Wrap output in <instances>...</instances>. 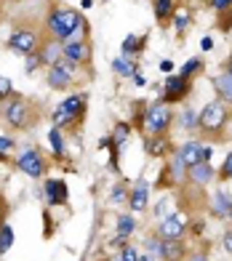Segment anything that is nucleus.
<instances>
[{
    "label": "nucleus",
    "instance_id": "32",
    "mask_svg": "<svg viewBox=\"0 0 232 261\" xmlns=\"http://www.w3.org/2000/svg\"><path fill=\"white\" fill-rule=\"evenodd\" d=\"M128 195H131L128 189H125L123 184H118V187L112 189V197L110 200H112V203H123V200H128Z\"/></svg>",
    "mask_w": 232,
    "mask_h": 261
},
{
    "label": "nucleus",
    "instance_id": "7",
    "mask_svg": "<svg viewBox=\"0 0 232 261\" xmlns=\"http://www.w3.org/2000/svg\"><path fill=\"white\" fill-rule=\"evenodd\" d=\"M16 165H19L21 173L30 176V179H40V176L45 173V168H48V163H45V158L40 155L38 149H24L16 158Z\"/></svg>",
    "mask_w": 232,
    "mask_h": 261
},
{
    "label": "nucleus",
    "instance_id": "9",
    "mask_svg": "<svg viewBox=\"0 0 232 261\" xmlns=\"http://www.w3.org/2000/svg\"><path fill=\"white\" fill-rule=\"evenodd\" d=\"M8 48L19 56H30V54L38 51V35L30 32V30H16L8 38Z\"/></svg>",
    "mask_w": 232,
    "mask_h": 261
},
{
    "label": "nucleus",
    "instance_id": "35",
    "mask_svg": "<svg viewBox=\"0 0 232 261\" xmlns=\"http://www.w3.org/2000/svg\"><path fill=\"white\" fill-rule=\"evenodd\" d=\"M222 179H232V152L224 158V165H222Z\"/></svg>",
    "mask_w": 232,
    "mask_h": 261
},
{
    "label": "nucleus",
    "instance_id": "3",
    "mask_svg": "<svg viewBox=\"0 0 232 261\" xmlns=\"http://www.w3.org/2000/svg\"><path fill=\"white\" fill-rule=\"evenodd\" d=\"M227 117H229V112L222 101H208L198 115V125L203 134H219L227 125Z\"/></svg>",
    "mask_w": 232,
    "mask_h": 261
},
{
    "label": "nucleus",
    "instance_id": "2",
    "mask_svg": "<svg viewBox=\"0 0 232 261\" xmlns=\"http://www.w3.org/2000/svg\"><path fill=\"white\" fill-rule=\"evenodd\" d=\"M173 123V112L166 101H158L152 104L142 117V125H144V134L147 136H166V130Z\"/></svg>",
    "mask_w": 232,
    "mask_h": 261
},
{
    "label": "nucleus",
    "instance_id": "31",
    "mask_svg": "<svg viewBox=\"0 0 232 261\" xmlns=\"http://www.w3.org/2000/svg\"><path fill=\"white\" fill-rule=\"evenodd\" d=\"M118 261H139L136 248H131V245H123V248H120V256H118Z\"/></svg>",
    "mask_w": 232,
    "mask_h": 261
},
{
    "label": "nucleus",
    "instance_id": "18",
    "mask_svg": "<svg viewBox=\"0 0 232 261\" xmlns=\"http://www.w3.org/2000/svg\"><path fill=\"white\" fill-rule=\"evenodd\" d=\"M229 208H232V197L224 192V189L214 192V197H211V211L216 213V216H219V219H227Z\"/></svg>",
    "mask_w": 232,
    "mask_h": 261
},
{
    "label": "nucleus",
    "instance_id": "46",
    "mask_svg": "<svg viewBox=\"0 0 232 261\" xmlns=\"http://www.w3.org/2000/svg\"><path fill=\"white\" fill-rule=\"evenodd\" d=\"M227 69H229V72H232V62H229V64H227Z\"/></svg>",
    "mask_w": 232,
    "mask_h": 261
},
{
    "label": "nucleus",
    "instance_id": "22",
    "mask_svg": "<svg viewBox=\"0 0 232 261\" xmlns=\"http://www.w3.org/2000/svg\"><path fill=\"white\" fill-rule=\"evenodd\" d=\"M144 43H147V38H136V35H125L123 38V56H131V54H139L144 48Z\"/></svg>",
    "mask_w": 232,
    "mask_h": 261
},
{
    "label": "nucleus",
    "instance_id": "39",
    "mask_svg": "<svg viewBox=\"0 0 232 261\" xmlns=\"http://www.w3.org/2000/svg\"><path fill=\"white\" fill-rule=\"evenodd\" d=\"M160 72H166V75L173 72V62H171V59H163V62H160Z\"/></svg>",
    "mask_w": 232,
    "mask_h": 261
},
{
    "label": "nucleus",
    "instance_id": "47",
    "mask_svg": "<svg viewBox=\"0 0 232 261\" xmlns=\"http://www.w3.org/2000/svg\"><path fill=\"white\" fill-rule=\"evenodd\" d=\"M104 261H107V258H104Z\"/></svg>",
    "mask_w": 232,
    "mask_h": 261
},
{
    "label": "nucleus",
    "instance_id": "8",
    "mask_svg": "<svg viewBox=\"0 0 232 261\" xmlns=\"http://www.w3.org/2000/svg\"><path fill=\"white\" fill-rule=\"evenodd\" d=\"M3 117H6V123L11 128H27L30 125V107H27V101L11 99L6 104V110H3Z\"/></svg>",
    "mask_w": 232,
    "mask_h": 261
},
{
    "label": "nucleus",
    "instance_id": "1",
    "mask_svg": "<svg viewBox=\"0 0 232 261\" xmlns=\"http://www.w3.org/2000/svg\"><path fill=\"white\" fill-rule=\"evenodd\" d=\"M83 16L72 8H54L48 19H45V30L54 40H72L75 35L83 30Z\"/></svg>",
    "mask_w": 232,
    "mask_h": 261
},
{
    "label": "nucleus",
    "instance_id": "33",
    "mask_svg": "<svg viewBox=\"0 0 232 261\" xmlns=\"http://www.w3.org/2000/svg\"><path fill=\"white\" fill-rule=\"evenodd\" d=\"M11 149H14V139L0 134V160H6V152H11Z\"/></svg>",
    "mask_w": 232,
    "mask_h": 261
},
{
    "label": "nucleus",
    "instance_id": "15",
    "mask_svg": "<svg viewBox=\"0 0 232 261\" xmlns=\"http://www.w3.org/2000/svg\"><path fill=\"white\" fill-rule=\"evenodd\" d=\"M176 155L182 158V163L187 165V168H192V165L203 163V144H198V141H184L176 149Z\"/></svg>",
    "mask_w": 232,
    "mask_h": 261
},
{
    "label": "nucleus",
    "instance_id": "14",
    "mask_svg": "<svg viewBox=\"0 0 232 261\" xmlns=\"http://www.w3.org/2000/svg\"><path fill=\"white\" fill-rule=\"evenodd\" d=\"M147 203H149V187H147L144 179H139L136 187L131 189V195H128V205H131L134 213H142V211H147Z\"/></svg>",
    "mask_w": 232,
    "mask_h": 261
},
{
    "label": "nucleus",
    "instance_id": "23",
    "mask_svg": "<svg viewBox=\"0 0 232 261\" xmlns=\"http://www.w3.org/2000/svg\"><path fill=\"white\" fill-rule=\"evenodd\" d=\"M112 69H115L118 75H123V77H134V75H136V64L131 62L128 56H120V59H115V62H112Z\"/></svg>",
    "mask_w": 232,
    "mask_h": 261
},
{
    "label": "nucleus",
    "instance_id": "41",
    "mask_svg": "<svg viewBox=\"0 0 232 261\" xmlns=\"http://www.w3.org/2000/svg\"><path fill=\"white\" fill-rule=\"evenodd\" d=\"M214 158V147H203V163H211Z\"/></svg>",
    "mask_w": 232,
    "mask_h": 261
},
{
    "label": "nucleus",
    "instance_id": "38",
    "mask_svg": "<svg viewBox=\"0 0 232 261\" xmlns=\"http://www.w3.org/2000/svg\"><path fill=\"white\" fill-rule=\"evenodd\" d=\"M222 245H224V251H227V253H232V229H229V232H224Z\"/></svg>",
    "mask_w": 232,
    "mask_h": 261
},
{
    "label": "nucleus",
    "instance_id": "11",
    "mask_svg": "<svg viewBox=\"0 0 232 261\" xmlns=\"http://www.w3.org/2000/svg\"><path fill=\"white\" fill-rule=\"evenodd\" d=\"M160 261H184L187 258V248L182 240H160V251H158Z\"/></svg>",
    "mask_w": 232,
    "mask_h": 261
},
{
    "label": "nucleus",
    "instance_id": "37",
    "mask_svg": "<svg viewBox=\"0 0 232 261\" xmlns=\"http://www.w3.org/2000/svg\"><path fill=\"white\" fill-rule=\"evenodd\" d=\"M232 6V0H211V8L214 11H227Z\"/></svg>",
    "mask_w": 232,
    "mask_h": 261
},
{
    "label": "nucleus",
    "instance_id": "13",
    "mask_svg": "<svg viewBox=\"0 0 232 261\" xmlns=\"http://www.w3.org/2000/svg\"><path fill=\"white\" fill-rule=\"evenodd\" d=\"M45 192V203L48 205H64L67 203V184L62 179H48L43 187Z\"/></svg>",
    "mask_w": 232,
    "mask_h": 261
},
{
    "label": "nucleus",
    "instance_id": "16",
    "mask_svg": "<svg viewBox=\"0 0 232 261\" xmlns=\"http://www.w3.org/2000/svg\"><path fill=\"white\" fill-rule=\"evenodd\" d=\"M38 54H40V62H43L45 67H54V64L64 56V43H62V40H51V43L40 45Z\"/></svg>",
    "mask_w": 232,
    "mask_h": 261
},
{
    "label": "nucleus",
    "instance_id": "10",
    "mask_svg": "<svg viewBox=\"0 0 232 261\" xmlns=\"http://www.w3.org/2000/svg\"><path fill=\"white\" fill-rule=\"evenodd\" d=\"M190 80L182 77V75H168L166 86H163V101L166 104H173V101H182L184 96L190 93Z\"/></svg>",
    "mask_w": 232,
    "mask_h": 261
},
{
    "label": "nucleus",
    "instance_id": "19",
    "mask_svg": "<svg viewBox=\"0 0 232 261\" xmlns=\"http://www.w3.org/2000/svg\"><path fill=\"white\" fill-rule=\"evenodd\" d=\"M214 88L219 93V99L232 104V72H229V69H227V72H222L219 77H214Z\"/></svg>",
    "mask_w": 232,
    "mask_h": 261
},
{
    "label": "nucleus",
    "instance_id": "26",
    "mask_svg": "<svg viewBox=\"0 0 232 261\" xmlns=\"http://www.w3.org/2000/svg\"><path fill=\"white\" fill-rule=\"evenodd\" d=\"M48 141H51V147H54V152H56V155H64V139H62V128H51L48 130Z\"/></svg>",
    "mask_w": 232,
    "mask_h": 261
},
{
    "label": "nucleus",
    "instance_id": "20",
    "mask_svg": "<svg viewBox=\"0 0 232 261\" xmlns=\"http://www.w3.org/2000/svg\"><path fill=\"white\" fill-rule=\"evenodd\" d=\"M144 149H147L152 158H163L171 147H168V139H166V136H147V139H144Z\"/></svg>",
    "mask_w": 232,
    "mask_h": 261
},
{
    "label": "nucleus",
    "instance_id": "29",
    "mask_svg": "<svg viewBox=\"0 0 232 261\" xmlns=\"http://www.w3.org/2000/svg\"><path fill=\"white\" fill-rule=\"evenodd\" d=\"M179 125H182V130H187V128H192V125H198V112L195 110H182V117H179Z\"/></svg>",
    "mask_w": 232,
    "mask_h": 261
},
{
    "label": "nucleus",
    "instance_id": "12",
    "mask_svg": "<svg viewBox=\"0 0 232 261\" xmlns=\"http://www.w3.org/2000/svg\"><path fill=\"white\" fill-rule=\"evenodd\" d=\"M214 165L211 163H198V165H192V168H187V181H192L195 187H208L214 181Z\"/></svg>",
    "mask_w": 232,
    "mask_h": 261
},
{
    "label": "nucleus",
    "instance_id": "45",
    "mask_svg": "<svg viewBox=\"0 0 232 261\" xmlns=\"http://www.w3.org/2000/svg\"><path fill=\"white\" fill-rule=\"evenodd\" d=\"M227 219H229V221H232V208H229V213H227Z\"/></svg>",
    "mask_w": 232,
    "mask_h": 261
},
{
    "label": "nucleus",
    "instance_id": "28",
    "mask_svg": "<svg viewBox=\"0 0 232 261\" xmlns=\"http://www.w3.org/2000/svg\"><path fill=\"white\" fill-rule=\"evenodd\" d=\"M200 69H203V62H200V59H187V62H184V67H182V77L190 80L192 75H198Z\"/></svg>",
    "mask_w": 232,
    "mask_h": 261
},
{
    "label": "nucleus",
    "instance_id": "17",
    "mask_svg": "<svg viewBox=\"0 0 232 261\" xmlns=\"http://www.w3.org/2000/svg\"><path fill=\"white\" fill-rule=\"evenodd\" d=\"M64 59H69V62H75V64H80V62H86L88 59V45L83 43V40H64Z\"/></svg>",
    "mask_w": 232,
    "mask_h": 261
},
{
    "label": "nucleus",
    "instance_id": "4",
    "mask_svg": "<svg viewBox=\"0 0 232 261\" xmlns=\"http://www.w3.org/2000/svg\"><path fill=\"white\" fill-rule=\"evenodd\" d=\"M83 110H86V96L75 93V96L64 99L59 107H56L54 115H51V120H54L56 128H64V125H69V123H75L78 117L83 115Z\"/></svg>",
    "mask_w": 232,
    "mask_h": 261
},
{
    "label": "nucleus",
    "instance_id": "36",
    "mask_svg": "<svg viewBox=\"0 0 232 261\" xmlns=\"http://www.w3.org/2000/svg\"><path fill=\"white\" fill-rule=\"evenodd\" d=\"M166 208H168V195H166V197L155 205V216H158V219H163V216H166Z\"/></svg>",
    "mask_w": 232,
    "mask_h": 261
},
{
    "label": "nucleus",
    "instance_id": "34",
    "mask_svg": "<svg viewBox=\"0 0 232 261\" xmlns=\"http://www.w3.org/2000/svg\"><path fill=\"white\" fill-rule=\"evenodd\" d=\"M38 64H43V62H40V54L35 51V54L27 56V72H35V69H38Z\"/></svg>",
    "mask_w": 232,
    "mask_h": 261
},
{
    "label": "nucleus",
    "instance_id": "40",
    "mask_svg": "<svg viewBox=\"0 0 232 261\" xmlns=\"http://www.w3.org/2000/svg\"><path fill=\"white\" fill-rule=\"evenodd\" d=\"M200 51H214V38H203L200 40Z\"/></svg>",
    "mask_w": 232,
    "mask_h": 261
},
{
    "label": "nucleus",
    "instance_id": "24",
    "mask_svg": "<svg viewBox=\"0 0 232 261\" xmlns=\"http://www.w3.org/2000/svg\"><path fill=\"white\" fill-rule=\"evenodd\" d=\"M152 8H155V19H158V21L171 19L173 11H176V8H173V0H155Z\"/></svg>",
    "mask_w": 232,
    "mask_h": 261
},
{
    "label": "nucleus",
    "instance_id": "42",
    "mask_svg": "<svg viewBox=\"0 0 232 261\" xmlns=\"http://www.w3.org/2000/svg\"><path fill=\"white\" fill-rule=\"evenodd\" d=\"M155 258H158V256H155V253H149V251L139 256V261H155Z\"/></svg>",
    "mask_w": 232,
    "mask_h": 261
},
{
    "label": "nucleus",
    "instance_id": "5",
    "mask_svg": "<svg viewBox=\"0 0 232 261\" xmlns=\"http://www.w3.org/2000/svg\"><path fill=\"white\" fill-rule=\"evenodd\" d=\"M75 69H78V64L62 56L54 67H48V75H45V83H48V88H54V91L67 88L69 83H72V72H75Z\"/></svg>",
    "mask_w": 232,
    "mask_h": 261
},
{
    "label": "nucleus",
    "instance_id": "27",
    "mask_svg": "<svg viewBox=\"0 0 232 261\" xmlns=\"http://www.w3.org/2000/svg\"><path fill=\"white\" fill-rule=\"evenodd\" d=\"M11 245H14V229H11L8 224H3V227H0V253H6Z\"/></svg>",
    "mask_w": 232,
    "mask_h": 261
},
{
    "label": "nucleus",
    "instance_id": "44",
    "mask_svg": "<svg viewBox=\"0 0 232 261\" xmlns=\"http://www.w3.org/2000/svg\"><path fill=\"white\" fill-rule=\"evenodd\" d=\"M190 261H208V258H205V256H203V253H198V256H192V258H190Z\"/></svg>",
    "mask_w": 232,
    "mask_h": 261
},
{
    "label": "nucleus",
    "instance_id": "6",
    "mask_svg": "<svg viewBox=\"0 0 232 261\" xmlns=\"http://www.w3.org/2000/svg\"><path fill=\"white\" fill-rule=\"evenodd\" d=\"M184 229H187V216L182 211H173L168 216L160 219L158 224V237L160 240H182Z\"/></svg>",
    "mask_w": 232,
    "mask_h": 261
},
{
    "label": "nucleus",
    "instance_id": "21",
    "mask_svg": "<svg viewBox=\"0 0 232 261\" xmlns=\"http://www.w3.org/2000/svg\"><path fill=\"white\" fill-rule=\"evenodd\" d=\"M190 21H192V14H190V8H176L173 11V16H171V24L176 32H184L190 27Z\"/></svg>",
    "mask_w": 232,
    "mask_h": 261
},
{
    "label": "nucleus",
    "instance_id": "25",
    "mask_svg": "<svg viewBox=\"0 0 232 261\" xmlns=\"http://www.w3.org/2000/svg\"><path fill=\"white\" fill-rule=\"evenodd\" d=\"M134 229H136V219L134 216H128V213L118 216V237H131Z\"/></svg>",
    "mask_w": 232,
    "mask_h": 261
},
{
    "label": "nucleus",
    "instance_id": "43",
    "mask_svg": "<svg viewBox=\"0 0 232 261\" xmlns=\"http://www.w3.org/2000/svg\"><path fill=\"white\" fill-rule=\"evenodd\" d=\"M134 83H136V86H144L147 80H144V75H139V72H136V75H134Z\"/></svg>",
    "mask_w": 232,
    "mask_h": 261
},
{
    "label": "nucleus",
    "instance_id": "30",
    "mask_svg": "<svg viewBox=\"0 0 232 261\" xmlns=\"http://www.w3.org/2000/svg\"><path fill=\"white\" fill-rule=\"evenodd\" d=\"M3 99H14V86H11V80L0 75V101Z\"/></svg>",
    "mask_w": 232,
    "mask_h": 261
}]
</instances>
